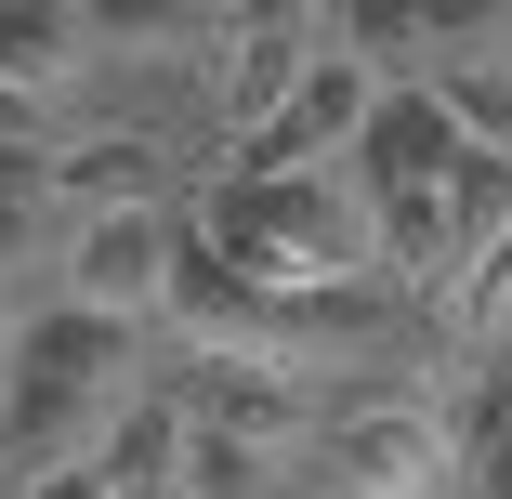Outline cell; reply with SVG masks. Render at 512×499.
I'll return each mask as SVG.
<instances>
[{
    "label": "cell",
    "mask_w": 512,
    "mask_h": 499,
    "mask_svg": "<svg viewBox=\"0 0 512 499\" xmlns=\"http://www.w3.org/2000/svg\"><path fill=\"white\" fill-rule=\"evenodd\" d=\"M460 473V434L421 394H368V408H329V486L342 499H434Z\"/></svg>",
    "instance_id": "obj_4"
},
{
    "label": "cell",
    "mask_w": 512,
    "mask_h": 499,
    "mask_svg": "<svg viewBox=\"0 0 512 499\" xmlns=\"http://www.w3.org/2000/svg\"><path fill=\"white\" fill-rule=\"evenodd\" d=\"M447 158H460V119L434 106V79H381L342 171H355V197H381V184H447Z\"/></svg>",
    "instance_id": "obj_7"
},
{
    "label": "cell",
    "mask_w": 512,
    "mask_h": 499,
    "mask_svg": "<svg viewBox=\"0 0 512 499\" xmlns=\"http://www.w3.org/2000/svg\"><path fill=\"white\" fill-rule=\"evenodd\" d=\"M0 499H27V460H14V447H0Z\"/></svg>",
    "instance_id": "obj_22"
},
{
    "label": "cell",
    "mask_w": 512,
    "mask_h": 499,
    "mask_svg": "<svg viewBox=\"0 0 512 499\" xmlns=\"http://www.w3.org/2000/svg\"><path fill=\"white\" fill-rule=\"evenodd\" d=\"M368 106H381V66H355V53H316L276 106L237 132V184H276V171H342L355 158V132H368Z\"/></svg>",
    "instance_id": "obj_3"
},
{
    "label": "cell",
    "mask_w": 512,
    "mask_h": 499,
    "mask_svg": "<svg viewBox=\"0 0 512 499\" xmlns=\"http://www.w3.org/2000/svg\"><path fill=\"white\" fill-rule=\"evenodd\" d=\"M460 329H486V342H512V250H499V263H486V276L460 289Z\"/></svg>",
    "instance_id": "obj_19"
},
{
    "label": "cell",
    "mask_w": 512,
    "mask_h": 499,
    "mask_svg": "<svg viewBox=\"0 0 512 499\" xmlns=\"http://www.w3.org/2000/svg\"><path fill=\"white\" fill-rule=\"evenodd\" d=\"M329 53L381 66V79H421V0H329Z\"/></svg>",
    "instance_id": "obj_14"
},
{
    "label": "cell",
    "mask_w": 512,
    "mask_h": 499,
    "mask_svg": "<svg viewBox=\"0 0 512 499\" xmlns=\"http://www.w3.org/2000/svg\"><path fill=\"white\" fill-rule=\"evenodd\" d=\"M0 79L40 92V106L79 92L92 79V14H79V0H0Z\"/></svg>",
    "instance_id": "obj_10"
},
{
    "label": "cell",
    "mask_w": 512,
    "mask_h": 499,
    "mask_svg": "<svg viewBox=\"0 0 512 499\" xmlns=\"http://www.w3.org/2000/svg\"><path fill=\"white\" fill-rule=\"evenodd\" d=\"M158 184H171V145L158 132H66L53 145V211L92 224V211H158Z\"/></svg>",
    "instance_id": "obj_8"
},
{
    "label": "cell",
    "mask_w": 512,
    "mask_h": 499,
    "mask_svg": "<svg viewBox=\"0 0 512 499\" xmlns=\"http://www.w3.org/2000/svg\"><path fill=\"white\" fill-rule=\"evenodd\" d=\"M316 53H329L316 27H263V14H224V66H211V92H224V119L250 132V119H263L276 92H289L302 66H316Z\"/></svg>",
    "instance_id": "obj_11"
},
{
    "label": "cell",
    "mask_w": 512,
    "mask_h": 499,
    "mask_svg": "<svg viewBox=\"0 0 512 499\" xmlns=\"http://www.w3.org/2000/svg\"><path fill=\"white\" fill-rule=\"evenodd\" d=\"M368 237L394 289H447V184H381L368 197Z\"/></svg>",
    "instance_id": "obj_12"
},
{
    "label": "cell",
    "mask_w": 512,
    "mask_h": 499,
    "mask_svg": "<svg viewBox=\"0 0 512 499\" xmlns=\"http://www.w3.org/2000/svg\"><path fill=\"white\" fill-rule=\"evenodd\" d=\"M184 224L211 237L224 263H250L263 289H355V276H381V237H368L355 171H276V184H237L224 171Z\"/></svg>",
    "instance_id": "obj_2"
},
{
    "label": "cell",
    "mask_w": 512,
    "mask_h": 499,
    "mask_svg": "<svg viewBox=\"0 0 512 499\" xmlns=\"http://www.w3.org/2000/svg\"><path fill=\"white\" fill-rule=\"evenodd\" d=\"M106 473V460H92ZM106 499H184V473H106Z\"/></svg>",
    "instance_id": "obj_21"
},
{
    "label": "cell",
    "mask_w": 512,
    "mask_h": 499,
    "mask_svg": "<svg viewBox=\"0 0 512 499\" xmlns=\"http://www.w3.org/2000/svg\"><path fill=\"white\" fill-rule=\"evenodd\" d=\"M512 250V145H460L447 158V289H473Z\"/></svg>",
    "instance_id": "obj_9"
},
{
    "label": "cell",
    "mask_w": 512,
    "mask_h": 499,
    "mask_svg": "<svg viewBox=\"0 0 512 499\" xmlns=\"http://www.w3.org/2000/svg\"><path fill=\"white\" fill-rule=\"evenodd\" d=\"M329 499H342V486H329Z\"/></svg>",
    "instance_id": "obj_25"
},
{
    "label": "cell",
    "mask_w": 512,
    "mask_h": 499,
    "mask_svg": "<svg viewBox=\"0 0 512 499\" xmlns=\"http://www.w3.org/2000/svg\"><path fill=\"white\" fill-rule=\"evenodd\" d=\"M184 499H276V447L197 434V421H184Z\"/></svg>",
    "instance_id": "obj_15"
},
{
    "label": "cell",
    "mask_w": 512,
    "mask_h": 499,
    "mask_svg": "<svg viewBox=\"0 0 512 499\" xmlns=\"http://www.w3.org/2000/svg\"><path fill=\"white\" fill-rule=\"evenodd\" d=\"M79 14H92V66H106V53H171V40H197L211 0H79Z\"/></svg>",
    "instance_id": "obj_16"
},
{
    "label": "cell",
    "mask_w": 512,
    "mask_h": 499,
    "mask_svg": "<svg viewBox=\"0 0 512 499\" xmlns=\"http://www.w3.org/2000/svg\"><path fill=\"white\" fill-rule=\"evenodd\" d=\"M171 408L197 434H250V447H289L316 421V368H276V355H184L171 368Z\"/></svg>",
    "instance_id": "obj_5"
},
{
    "label": "cell",
    "mask_w": 512,
    "mask_h": 499,
    "mask_svg": "<svg viewBox=\"0 0 512 499\" xmlns=\"http://www.w3.org/2000/svg\"><path fill=\"white\" fill-rule=\"evenodd\" d=\"M447 53H512V0H421V66Z\"/></svg>",
    "instance_id": "obj_17"
},
{
    "label": "cell",
    "mask_w": 512,
    "mask_h": 499,
    "mask_svg": "<svg viewBox=\"0 0 512 499\" xmlns=\"http://www.w3.org/2000/svg\"><path fill=\"white\" fill-rule=\"evenodd\" d=\"M473 499H512V394L473 421Z\"/></svg>",
    "instance_id": "obj_18"
},
{
    "label": "cell",
    "mask_w": 512,
    "mask_h": 499,
    "mask_svg": "<svg viewBox=\"0 0 512 499\" xmlns=\"http://www.w3.org/2000/svg\"><path fill=\"white\" fill-rule=\"evenodd\" d=\"M0 342H14V329H0Z\"/></svg>",
    "instance_id": "obj_24"
},
{
    "label": "cell",
    "mask_w": 512,
    "mask_h": 499,
    "mask_svg": "<svg viewBox=\"0 0 512 499\" xmlns=\"http://www.w3.org/2000/svg\"><path fill=\"white\" fill-rule=\"evenodd\" d=\"M132 394H145V329L132 316L40 303V316H14V342H0V447L14 460H92Z\"/></svg>",
    "instance_id": "obj_1"
},
{
    "label": "cell",
    "mask_w": 512,
    "mask_h": 499,
    "mask_svg": "<svg viewBox=\"0 0 512 499\" xmlns=\"http://www.w3.org/2000/svg\"><path fill=\"white\" fill-rule=\"evenodd\" d=\"M27 499H106V473L92 460H27Z\"/></svg>",
    "instance_id": "obj_20"
},
{
    "label": "cell",
    "mask_w": 512,
    "mask_h": 499,
    "mask_svg": "<svg viewBox=\"0 0 512 499\" xmlns=\"http://www.w3.org/2000/svg\"><path fill=\"white\" fill-rule=\"evenodd\" d=\"M211 14H237V0H211Z\"/></svg>",
    "instance_id": "obj_23"
},
{
    "label": "cell",
    "mask_w": 512,
    "mask_h": 499,
    "mask_svg": "<svg viewBox=\"0 0 512 499\" xmlns=\"http://www.w3.org/2000/svg\"><path fill=\"white\" fill-rule=\"evenodd\" d=\"M421 79H434V106L460 119V145H512V53H447Z\"/></svg>",
    "instance_id": "obj_13"
},
{
    "label": "cell",
    "mask_w": 512,
    "mask_h": 499,
    "mask_svg": "<svg viewBox=\"0 0 512 499\" xmlns=\"http://www.w3.org/2000/svg\"><path fill=\"white\" fill-rule=\"evenodd\" d=\"M158 289H171V197H158V211H92V224L66 237V303L145 329Z\"/></svg>",
    "instance_id": "obj_6"
}]
</instances>
